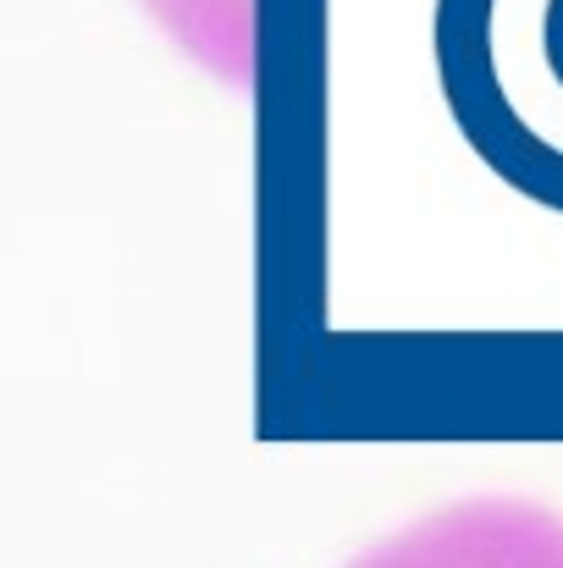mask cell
I'll use <instances>...</instances> for the list:
<instances>
[{"label": "cell", "instance_id": "obj_1", "mask_svg": "<svg viewBox=\"0 0 563 568\" xmlns=\"http://www.w3.org/2000/svg\"><path fill=\"white\" fill-rule=\"evenodd\" d=\"M436 72L486 172L563 215V0H442Z\"/></svg>", "mask_w": 563, "mask_h": 568}, {"label": "cell", "instance_id": "obj_2", "mask_svg": "<svg viewBox=\"0 0 563 568\" xmlns=\"http://www.w3.org/2000/svg\"><path fill=\"white\" fill-rule=\"evenodd\" d=\"M349 568H563V519L542 503L475 497L425 514Z\"/></svg>", "mask_w": 563, "mask_h": 568}]
</instances>
